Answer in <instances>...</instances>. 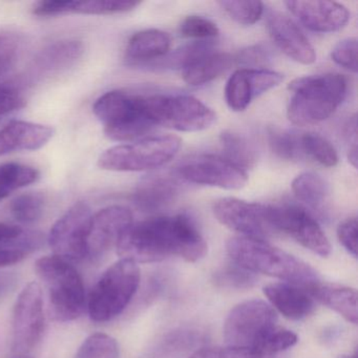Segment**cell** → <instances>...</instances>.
<instances>
[{"label":"cell","instance_id":"cell-1","mask_svg":"<svg viewBox=\"0 0 358 358\" xmlns=\"http://www.w3.org/2000/svg\"><path fill=\"white\" fill-rule=\"evenodd\" d=\"M121 259L156 263L171 257L200 261L208 247L196 222L186 215L155 217L131 224L117 245Z\"/></svg>","mask_w":358,"mask_h":358},{"label":"cell","instance_id":"cell-2","mask_svg":"<svg viewBox=\"0 0 358 358\" xmlns=\"http://www.w3.org/2000/svg\"><path fill=\"white\" fill-rule=\"evenodd\" d=\"M226 250L234 263L252 273L265 274L307 290L320 282L311 266L265 240L234 236L226 243Z\"/></svg>","mask_w":358,"mask_h":358},{"label":"cell","instance_id":"cell-3","mask_svg":"<svg viewBox=\"0 0 358 358\" xmlns=\"http://www.w3.org/2000/svg\"><path fill=\"white\" fill-rule=\"evenodd\" d=\"M348 81L339 74L301 77L289 85L287 117L299 127L317 124L330 118L347 96Z\"/></svg>","mask_w":358,"mask_h":358},{"label":"cell","instance_id":"cell-4","mask_svg":"<svg viewBox=\"0 0 358 358\" xmlns=\"http://www.w3.org/2000/svg\"><path fill=\"white\" fill-rule=\"evenodd\" d=\"M148 96L115 90L96 100L94 114L104 125V134L108 139L135 141L156 127L150 116Z\"/></svg>","mask_w":358,"mask_h":358},{"label":"cell","instance_id":"cell-5","mask_svg":"<svg viewBox=\"0 0 358 358\" xmlns=\"http://www.w3.org/2000/svg\"><path fill=\"white\" fill-rule=\"evenodd\" d=\"M35 270L47 288L52 317L64 322L80 317L87 299L83 278L76 268L53 255L39 259Z\"/></svg>","mask_w":358,"mask_h":358},{"label":"cell","instance_id":"cell-6","mask_svg":"<svg viewBox=\"0 0 358 358\" xmlns=\"http://www.w3.org/2000/svg\"><path fill=\"white\" fill-rule=\"evenodd\" d=\"M140 278L135 262L120 259L110 266L90 294L87 309L91 320L106 322L120 315L137 292Z\"/></svg>","mask_w":358,"mask_h":358},{"label":"cell","instance_id":"cell-7","mask_svg":"<svg viewBox=\"0 0 358 358\" xmlns=\"http://www.w3.org/2000/svg\"><path fill=\"white\" fill-rule=\"evenodd\" d=\"M181 144L177 136L163 135L113 146L102 152L98 166L110 171H154L173 160Z\"/></svg>","mask_w":358,"mask_h":358},{"label":"cell","instance_id":"cell-8","mask_svg":"<svg viewBox=\"0 0 358 358\" xmlns=\"http://www.w3.org/2000/svg\"><path fill=\"white\" fill-rule=\"evenodd\" d=\"M148 108L156 127L184 133H196L211 127L217 115L202 101L188 95H148Z\"/></svg>","mask_w":358,"mask_h":358},{"label":"cell","instance_id":"cell-9","mask_svg":"<svg viewBox=\"0 0 358 358\" xmlns=\"http://www.w3.org/2000/svg\"><path fill=\"white\" fill-rule=\"evenodd\" d=\"M275 310L261 299L243 301L234 308L224 322V338L230 347L255 352L266 335L275 328Z\"/></svg>","mask_w":358,"mask_h":358},{"label":"cell","instance_id":"cell-10","mask_svg":"<svg viewBox=\"0 0 358 358\" xmlns=\"http://www.w3.org/2000/svg\"><path fill=\"white\" fill-rule=\"evenodd\" d=\"M269 221L274 234L282 232L315 255L327 257L331 245L322 227L303 207L297 205H269Z\"/></svg>","mask_w":358,"mask_h":358},{"label":"cell","instance_id":"cell-11","mask_svg":"<svg viewBox=\"0 0 358 358\" xmlns=\"http://www.w3.org/2000/svg\"><path fill=\"white\" fill-rule=\"evenodd\" d=\"M92 217L89 205L78 202L54 224L48 238L54 255L70 263L87 259Z\"/></svg>","mask_w":358,"mask_h":358},{"label":"cell","instance_id":"cell-12","mask_svg":"<svg viewBox=\"0 0 358 358\" xmlns=\"http://www.w3.org/2000/svg\"><path fill=\"white\" fill-rule=\"evenodd\" d=\"M13 350L26 354L37 347L45 333L43 291L37 282L27 285L13 310Z\"/></svg>","mask_w":358,"mask_h":358},{"label":"cell","instance_id":"cell-13","mask_svg":"<svg viewBox=\"0 0 358 358\" xmlns=\"http://www.w3.org/2000/svg\"><path fill=\"white\" fill-rule=\"evenodd\" d=\"M184 181L226 190L242 189L247 182L246 171L223 157L200 155L187 159L176 171Z\"/></svg>","mask_w":358,"mask_h":358},{"label":"cell","instance_id":"cell-14","mask_svg":"<svg viewBox=\"0 0 358 358\" xmlns=\"http://www.w3.org/2000/svg\"><path fill=\"white\" fill-rule=\"evenodd\" d=\"M215 219L241 236L261 238L274 234L269 221V205L236 198L220 199L213 206Z\"/></svg>","mask_w":358,"mask_h":358},{"label":"cell","instance_id":"cell-15","mask_svg":"<svg viewBox=\"0 0 358 358\" xmlns=\"http://www.w3.org/2000/svg\"><path fill=\"white\" fill-rule=\"evenodd\" d=\"M133 224V213L124 206H108L93 215L87 236V259L98 261L117 247Z\"/></svg>","mask_w":358,"mask_h":358},{"label":"cell","instance_id":"cell-16","mask_svg":"<svg viewBox=\"0 0 358 358\" xmlns=\"http://www.w3.org/2000/svg\"><path fill=\"white\" fill-rule=\"evenodd\" d=\"M284 75L266 69H240L228 79L225 100L230 110L243 112L255 98L278 87Z\"/></svg>","mask_w":358,"mask_h":358},{"label":"cell","instance_id":"cell-17","mask_svg":"<svg viewBox=\"0 0 358 358\" xmlns=\"http://www.w3.org/2000/svg\"><path fill=\"white\" fill-rule=\"evenodd\" d=\"M285 6L306 28L313 32H336L350 20L347 8L335 1L289 0Z\"/></svg>","mask_w":358,"mask_h":358},{"label":"cell","instance_id":"cell-18","mask_svg":"<svg viewBox=\"0 0 358 358\" xmlns=\"http://www.w3.org/2000/svg\"><path fill=\"white\" fill-rule=\"evenodd\" d=\"M266 22L272 41L285 55L305 66L316 62L315 50L288 16L275 10H270Z\"/></svg>","mask_w":358,"mask_h":358},{"label":"cell","instance_id":"cell-19","mask_svg":"<svg viewBox=\"0 0 358 358\" xmlns=\"http://www.w3.org/2000/svg\"><path fill=\"white\" fill-rule=\"evenodd\" d=\"M141 5L140 1L131 0H49L39 1L33 8V14L38 17H57V16L83 14V15H116L127 13Z\"/></svg>","mask_w":358,"mask_h":358},{"label":"cell","instance_id":"cell-20","mask_svg":"<svg viewBox=\"0 0 358 358\" xmlns=\"http://www.w3.org/2000/svg\"><path fill=\"white\" fill-rule=\"evenodd\" d=\"M54 129L49 125L12 121L0 129V157L22 150H37L53 138Z\"/></svg>","mask_w":358,"mask_h":358},{"label":"cell","instance_id":"cell-21","mask_svg":"<svg viewBox=\"0 0 358 358\" xmlns=\"http://www.w3.org/2000/svg\"><path fill=\"white\" fill-rule=\"evenodd\" d=\"M264 294L271 307L288 320L307 317L315 309V299L309 291L289 282H275L264 287Z\"/></svg>","mask_w":358,"mask_h":358},{"label":"cell","instance_id":"cell-22","mask_svg":"<svg viewBox=\"0 0 358 358\" xmlns=\"http://www.w3.org/2000/svg\"><path fill=\"white\" fill-rule=\"evenodd\" d=\"M43 244L41 232L0 223V268L20 263L38 250Z\"/></svg>","mask_w":358,"mask_h":358},{"label":"cell","instance_id":"cell-23","mask_svg":"<svg viewBox=\"0 0 358 358\" xmlns=\"http://www.w3.org/2000/svg\"><path fill=\"white\" fill-rule=\"evenodd\" d=\"M171 39L163 31L150 29L136 33L127 45L125 62L129 66L144 68L169 53Z\"/></svg>","mask_w":358,"mask_h":358},{"label":"cell","instance_id":"cell-24","mask_svg":"<svg viewBox=\"0 0 358 358\" xmlns=\"http://www.w3.org/2000/svg\"><path fill=\"white\" fill-rule=\"evenodd\" d=\"M177 179L171 176H148L136 188L133 201L143 211H156L169 206L179 194Z\"/></svg>","mask_w":358,"mask_h":358},{"label":"cell","instance_id":"cell-25","mask_svg":"<svg viewBox=\"0 0 358 358\" xmlns=\"http://www.w3.org/2000/svg\"><path fill=\"white\" fill-rule=\"evenodd\" d=\"M83 53L85 45L81 41L75 39L56 41L37 54L34 68L41 74H58L75 66Z\"/></svg>","mask_w":358,"mask_h":358},{"label":"cell","instance_id":"cell-26","mask_svg":"<svg viewBox=\"0 0 358 358\" xmlns=\"http://www.w3.org/2000/svg\"><path fill=\"white\" fill-rule=\"evenodd\" d=\"M308 291L314 299L334 310L348 322L357 324V292L355 289L320 282Z\"/></svg>","mask_w":358,"mask_h":358},{"label":"cell","instance_id":"cell-27","mask_svg":"<svg viewBox=\"0 0 358 358\" xmlns=\"http://www.w3.org/2000/svg\"><path fill=\"white\" fill-rule=\"evenodd\" d=\"M234 64V55L213 52L183 71V80L192 87L206 85L227 72Z\"/></svg>","mask_w":358,"mask_h":358},{"label":"cell","instance_id":"cell-28","mask_svg":"<svg viewBox=\"0 0 358 358\" xmlns=\"http://www.w3.org/2000/svg\"><path fill=\"white\" fill-rule=\"evenodd\" d=\"M215 45L213 41H194L167 53L164 57L148 64L144 68L152 70H183L196 64L198 60L208 54L213 53Z\"/></svg>","mask_w":358,"mask_h":358},{"label":"cell","instance_id":"cell-29","mask_svg":"<svg viewBox=\"0 0 358 358\" xmlns=\"http://www.w3.org/2000/svg\"><path fill=\"white\" fill-rule=\"evenodd\" d=\"M291 188L299 201L314 209L320 208L330 194L326 180L315 173H303L297 176L293 180Z\"/></svg>","mask_w":358,"mask_h":358},{"label":"cell","instance_id":"cell-30","mask_svg":"<svg viewBox=\"0 0 358 358\" xmlns=\"http://www.w3.org/2000/svg\"><path fill=\"white\" fill-rule=\"evenodd\" d=\"M41 177L38 169L22 163L0 164V201L11 196L16 190L35 183Z\"/></svg>","mask_w":358,"mask_h":358},{"label":"cell","instance_id":"cell-31","mask_svg":"<svg viewBox=\"0 0 358 358\" xmlns=\"http://www.w3.org/2000/svg\"><path fill=\"white\" fill-rule=\"evenodd\" d=\"M224 159L245 171L257 161V152L252 144L240 134L231 131H223L220 137Z\"/></svg>","mask_w":358,"mask_h":358},{"label":"cell","instance_id":"cell-32","mask_svg":"<svg viewBox=\"0 0 358 358\" xmlns=\"http://www.w3.org/2000/svg\"><path fill=\"white\" fill-rule=\"evenodd\" d=\"M45 208V196L41 192H27L16 196L10 211L16 221L22 224H32L43 217Z\"/></svg>","mask_w":358,"mask_h":358},{"label":"cell","instance_id":"cell-33","mask_svg":"<svg viewBox=\"0 0 358 358\" xmlns=\"http://www.w3.org/2000/svg\"><path fill=\"white\" fill-rule=\"evenodd\" d=\"M301 148L303 155L313 159L322 166L334 167L338 163V155L334 146L320 134L301 135Z\"/></svg>","mask_w":358,"mask_h":358},{"label":"cell","instance_id":"cell-34","mask_svg":"<svg viewBox=\"0 0 358 358\" xmlns=\"http://www.w3.org/2000/svg\"><path fill=\"white\" fill-rule=\"evenodd\" d=\"M268 142L273 154L282 160H299L303 156L301 148V136L292 131L271 127L268 129Z\"/></svg>","mask_w":358,"mask_h":358},{"label":"cell","instance_id":"cell-35","mask_svg":"<svg viewBox=\"0 0 358 358\" xmlns=\"http://www.w3.org/2000/svg\"><path fill=\"white\" fill-rule=\"evenodd\" d=\"M75 358H119V345L110 335L95 333L83 341Z\"/></svg>","mask_w":358,"mask_h":358},{"label":"cell","instance_id":"cell-36","mask_svg":"<svg viewBox=\"0 0 358 358\" xmlns=\"http://www.w3.org/2000/svg\"><path fill=\"white\" fill-rule=\"evenodd\" d=\"M219 5L232 20L243 26L255 24L264 14V3L261 1L229 0L220 1Z\"/></svg>","mask_w":358,"mask_h":358},{"label":"cell","instance_id":"cell-37","mask_svg":"<svg viewBox=\"0 0 358 358\" xmlns=\"http://www.w3.org/2000/svg\"><path fill=\"white\" fill-rule=\"evenodd\" d=\"M297 343V335L292 331L276 326L259 343L255 353L261 358L271 356L292 348Z\"/></svg>","mask_w":358,"mask_h":358},{"label":"cell","instance_id":"cell-38","mask_svg":"<svg viewBox=\"0 0 358 358\" xmlns=\"http://www.w3.org/2000/svg\"><path fill=\"white\" fill-rule=\"evenodd\" d=\"M215 282L225 288L247 289L255 286L257 278L252 272L232 263L215 274Z\"/></svg>","mask_w":358,"mask_h":358},{"label":"cell","instance_id":"cell-39","mask_svg":"<svg viewBox=\"0 0 358 358\" xmlns=\"http://www.w3.org/2000/svg\"><path fill=\"white\" fill-rule=\"evenodd\" d=\"M179 31L182 37L196 41H211L220 33L215 22L198 15H190L184 18L180 24Z\"/></svg>","mask_w":358,"mask_h":358},{"label":"cell","instance_id":"cell-40","mask_svg":"<svg viewBox=\"0 0 358 358\" xmlns=\"http://www.w3.org/2000/svg\"><path fill=\"white\" fill-rule=\"evenodd\" d=\"M22 48L20 37L14 34H0V78L15 68Z\"/></svg>","mask_w":358,"mask_h":358},{"label":"cell","instance_id":"cell-41","mask_svg":"<svg viewBox=\"0 0 358 358\" xmlns=\"http://www.w3.org/2000/svg\"><path fill=\"white\" fill-rule=\"evenodd\" d=\"M357 39H343L333 48L331 58L337 66L350 72L357 73Z\"/></svg>","mask_w":358,"mask_h":358},{"label":"cell","instance_id":"cell-42","mask_svg":"<svg viewBox=\"0 0 358 358\" xmlns=\"http://www.w3.org/2000/svg\"><path fill=\"white\" fill-rule=\"evenodd\" d=\"M234 60L245 69H262L271 60V51L267 45H255L238 52Z\"/></svg>","mask_w":358,"mask_h":358},{"label":"cell","instance_id":"cell-43","mask_svg":"<svg viewBox=\"0 0 358 358\" xmlns=\"http://www.w3.org/2000/svg\"><path fill=\"white\" fill-rule=\"evenodd\" d=\"M189 358H261L255 352L242 348L213 347L203 348L194 352Z\"/></svg>","mask_w":358,"mask_h":358},{"label":"cell","instance_id":"cell-44","mask_svg":"<svg viewBox=\"0 0 358 358\" xmlns=\"http://www.w3.org/2000/svg\"><path fill=\"white\" fill-rule=\"evenodd\" d=\"M337 238L343 248L353 257H357V219L350 217L337 228Z\"/></svg>","mask_w":358,"mask_h":358},{"label":"cell","instance_id":"cell-45","mask_svg":"<svg viewBox=\"0 0 358 358\" xmlns=\"http://www.w3.org/2000/svg\"><path fill=\"white\" fill-rule=\"evenodd\" d=\"M26 106L22 94L9 87H0V116L20 110Z\"/></svg>","mask_w":358,"mask_h":358},{"label":"cell","instance_id":"cell-46","mask_svg":"<svg viewBox=\"0 0 358 358\" xmlns=\"http://www.w3.org/2000/svg\"><path fill=\"white\" fill-rule=\"evenodd\" d=\"M343 137L347 143V156L350 164L357 167V121L356 115L352 116L343 127Z\"/></svg>","mask_w":358,"mask_h":358},{"label":"cell","instance_id":"cell-47","mask_svg":"<svg viewBox=\"0 0 358 358\" xmlns=\"http://www.w3.org/2000/svg\"><path fill=\"white\" fill-rule=\"evenodd\" d=\"M338 358H356V356L354 355V356H351V355H341V356H339Z\"/></svg>","mask_w":358,"mask_h":358},{"label":"cell","instance_id":"cell-48","mask_svg":"<svg viewBox=\"0 0 358 358\" xmlns=\"http://www.w3.org/2000/svg\"><path fill=\"white\" fill-rule=\"evenodd\" d=\"M22 358H29V357H22Z\"/></svg>","mask_w":358,"mask_h":358}]
</instances>
